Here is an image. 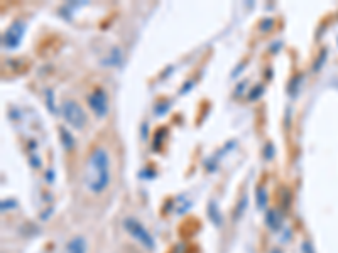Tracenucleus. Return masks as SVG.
Here are the masks:
<instances>
[{"label":"nucleus","mask_w":338,"mask_h":253,"mask_svg":"<svg viewBox=\"0 0 338 253\" xmlns=\"http://www.w3.org/2000/svg\"><path fill=\"white\" fill-rule=\"evenodd\" d=\"M110 184V155L103 147H95L86 160L85 186L90 193L100 194Z\"/></svg>","instance_id":"nucleus-1"},{"label":"nucleus","mask_w":338,"mask_h":253,"mask_svg":"<svg viewBox=\"0 0 338 253\" xmlns=\"http://www.w3.org/2000/svg\"><path fill=\"white\" fill-rule=\"evenodd\" d=\"M61 113H63L64 120H66L71 126H75L76 130L85 128L86 113L83 112V108H81L76 102H73V100H66V102H63Z\"/></svg>","instance_id":"nucleus-2"},{"label":"nucleus","mask_w":338,"mask_h":253,"mask_svg":"<svg viewBox=\"0 0 338 253\" xmlns=\"http://www.w3.org/2000/svg\"><path fill=\"white\" fill-rule=\"evenodd\" d=\"M124 228L127 230V233L131 235V237L136 238L142 247L149 248V250H153L154 248V238L151 237L149 231L139 223L137 220H134V218H127V220H124Z\"/></svg>","instance_id":"nucleus-3"},{"label":"nucleus","mask_w":338,"mask_h":253,"mask_svg":"<svg viewBox=\"0 0 338 253\" xmlns=\"http://www.w3.org/2000/svg\"><path fill=\"white\" fill-rule=\"evenodd\" d=\"M88 107L98 119H103L108 113V98L105 91L102 88L93 90L92 93L88 95Z\"/></svg>","instance_id":"nucleus-4"},{"label":"nucleus","mask_w":338,"mask_h":253,"mask_svg":"<svg viewBox=\"0 0 338 253\" xmlns=\"http://www.w3.org/2000/svg\"><path fill=\"white\" fill-rule=\"evenodd\" d=\"M24 36V24L20 20H15L10 27L7 29V32L3 34V46L8 47V49H15L17 46L20 44Z\"/></svg>","instance_id":"nucleus-5"},{"label":"nucleus","mask_w":338,"mask_h":253,"mask_svg":"<svg viewBox=\"0 0 338 253\" xmlns=\"http://www.w3.org/2000/svg\"><path fill=\"white\" fill-rule=\"evenodd\" d=\"M64 253H86V240L83 237H75L69 240Z\"/></svg>","instance_id":"nucleus-6"},{"label":"nucleus","mask_w":338,"mask_h":253,"mask_svg":"<svg viewBox=\"0 0 338 253\" xmlns=\"http://www.w3.org/2000/svg\"><path fill=\"white\" fill-rule=\"evenodd\" d=\"M266 225L269 226L272 231L281 230V226H283V218H281V215L276 211V209H269V211H267V215H266Z\"/></svg>","instance_id":"nucleus-7"},{"label":"nucleus","mask_w":338,"mask_h":253,"mask_svg":"<svg viewBox=\"0 0 338 253\" xmlns=\"http://www.w3.org/2000/svg\"><path fill=\"white\" fill-rule=\"evenodd\" d=\"M266 201H267L266 189H262V187H259V189H257V206L262 209L264 206H266Z\"/></svg>","instance_id":"nucleus-8"},{"label":"nucleus","mask_w":338,"mask_h":253,"mask_svg":"<svg viewBox=\"0 0 338 253\" xmlns=\"http://www.w3.org/2000/svg\"><path fill=\"white\" fill-rule=\"evenodd\" d=\"M208 213H210V216H213L211 220L215 221V225H220V213H218V209H216V204L215 203H211L210 206H208Z\"/></svg>","instance_id":"nucleus-9"},{"label":"nucleus","mask_w":338,"mask_h":253,"mask_svg":"<svg viewBox=\"0 0 338 253\" xmlns=\"http://www.w3.org/2000/svg\"><path fill=\"white\" fill-rule=\"evenodd\" d=\"M245 206H247V196L244 194V196H242V201L238 203V209L235 211V220H237V218H240V216H242V213H244Z\"/></svg>","instance_id":"nucleus-10"},{"label":"nucleus","mask_w":338,"mask_h":253,"mask_svg":"<svg viewBox=\"0 0 338 253\" xmlns=\"http://www.w3.org/2000/svg\"><path fill=\"white\" fill-rule=\"evenodd\" d=\"M261 91H262V86H257V88H255V90L252 91V93L249 95V98H250V100H255V98H257V95L261 93Z\"/></svg>","instance_id":"nucleus-11"}]
</instances>
